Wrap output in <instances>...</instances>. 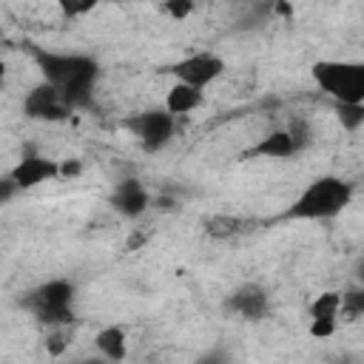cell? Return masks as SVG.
I'll list each match as a JSON object with an SVG mask.
<instances>
[{
    "mask_svg": "<svg viewBox=\"0 0 364 364\" xmlns=\"http://www.w3.org/2000/svg\"><path fill=\"white\" fill-rule=\"evenodd\" d=\"M31 60L37 63L40 74L46 82L57 85L71 108H88L91 105V91L100 77V63L88 54H60V51H46L37 43H26Z\"/></svg>",
    "mask_w": 364,
    "mask_h": 364,
    "instance_id": "cell-1",
    "label": "cell"
},
{
    "mask_svg": "<svg viewBox=\"0 0 364 364\" xmlns=\"http://www.w3.org/2000/svg\"><path fill=\"white\" fill-rule=\"evenodd\" d=\"M193 0H162L159 3V11L168 14L171 20H188L193 14Z\"/></svg>",
    "mask_w": 364,
    "mask_h": 364,
    "instance_id": "cell-19",
    "label": "cell"
},
{
    "mask_svg": "<svg viewBox=\"0 0 364 364\" xmlns=\"http://www.w3.org/2000/svg\"><path fill=\"white\" fill-rule=\"evenodd\" d=\"M336 119L344 131H358L364 125V102H336Z\"/></svg>",
    "mask_w": 364,
    "mask_h": 364,
    "instance_id": "cell-17",
    "label": "cell"
},
{
    "mask_svg": "<svg viewBox=\"0 0 364 364\" xmlns=\"http://www.w3.org/2000/svg\"><path fill=\"white\" fill-rule=\"evenodd\" d=\"M57 6H60V11L65 14V17H82V14H88L91 9H97L102 0H54Z\"/></svg>",
    "mask_w": 364,
    "mask_h": 364,
    "instance_id": "cell-20",
    "label": "cell"
},
{
    "mask_svg": "<svg viewBox=\"0 0 364 364\" xmlns=\"http://www.w3.org/2000/svg\"><path fill=\"white\" fill-rule=\"evenodd\" d=\"M71 111L74 108L65 100V94L46 80L23 97V117L37 119V122H65L71 117Z\"/></svg>",
    "mask_w": 364,
    "mask_h": 364,
    "instance_id": "cell-6",
    "label": "cell"
},
{
    "mask_svg": "<svg viewBox=\"0 0 364 364\" xmlns=\"http://www.w3.org/2000/svg\"><path fill=\"white\" fill-rule=\"evenodd\" d=\"M145 239H148L145 233H134V236L128 239V250H134V247H142V245H145Z\"/></svg>",
    "mask_w": 364,
    "mask_h": 364,
    "instance_id": "cell-25",
    "label": "cell"
},
{
    "mask_svg": "<svg viewBox=\"0 0 364 364\" xmlns=\"http://www.w3.org/2000/svg\"><path fill=\"white\" fill-rule=\"evenodd\" d=\"M338 310H341L338 290H324L310 301V318H338Z\"/></svg>",
    "mask_w": 364,
    "mask_h": 364,
    "instance_id": "cell-15",
    "label": "cell"
},
{
    "mask_svg": "<svg viewBox=\"0 0 364 364\" xmlns=\"http://www.w3.org/2000/svg\"><path fill=\"white\" fill-rule=\"evenodd\" d=\"M108 202H111V208H114L119 216L136 219V216H142V213L148 210L151 196H148L145 185H142L136 176H128V179L117 182V188H114V193H111Z\"/></svg>",
    "mask_w": 364,
    "mask_h": 364,
    "instance_id": "cell-10",
    "label": "cell"
},
{
    "mask_svg": "<svg viewBox=\"0 0 364 364\" xmlns=\"http://www.w3.org/2000/svg\"><path fill=\"white\" fill-rule=\"evenodd\" d=\"M94 344L97 350L108 358V361H122L128 355V338H125V330L122 327H102L97 336H94Z\"/></svg>",
    "mask_w": 364,
    "mask_h": 364,
    "instance_id": "cell-14",
    "label": "cell"
},
{
    "mask_svg": "<svg viewBox=\"0 0 364 364\" xmlns=\"http://www.w3.org/2000/svg\"><path fill=\"white\" fill-rule=\"evenodd\" d=\"M287 134L293 136L299 154H301L304 148L313 145V131H310V122H307L304 117H290V122H287Z\"/></svg>",
    "mask_w": 364,
    "mask_h": 364,
    "instance_id": "cell-18",
    "label": "cell"
},
{
    "mask_svg": "<svg viewBox=\"0 0 364 364\" xmlns=\"http://www.w3.org/2000/svg\"><path fill=\"white\" fill-rule=\"evenodd\" d=\"M316 85L336 102H364V63L318 60L310 68Z\"/></svg>",
    "mask_w": 364,
    "mask_h": 364,
    "instance_id": "cell-4",
    "label": "cell"
},
{
    "mask_svg": "<svg viewBox=\"0 0 364 364\" xmlns=\"http://www.w3.org/2000/svg\"><path fill=\"white\" fill-rule=\"evenodd\" d=\"M222 71H225V60L213 51H199V54H191V57L168 65V74H173L182 82H191L196 88L210 85L213 80L222 77Z\"/></svg>",
    "mask_w": 364,
    "mask_h": 364,
    "instance_id": "cell-7",
    "label": "cell"
},
{
    "mask_svg": "<svg viewBox=\"0 0 364 364\" xmlns=\"http://www.w3.org/2000/svg\"><path fill=\"white\" fill-rule=\"evenodd\" d=\"M199 102H202V88H196V85H191V82H182V80H176L171 88H168V97H165V108L171 111V114H191L193 108H199Z\"/></svg>",
    "mask_w": 364,
    "mask_h": 364,
    "instance_id": "cell-13",
    "label": "cell"
},
{
    "mask_svg": "<svg viewBox=\"0 0 364 364\" xmlns=\"http://www.w3.org/2000/svg\"><path fill=\"white\" fill-rule=\"evenodd\" d=\"M338 327V318H310V336L313 338H327Z\"/></svg>",
    "mask_w": 364,
    "mask_h": 364,
    "instance_id": "cell-21",
    "label": "cell"
},
{
    "mask_svg": "<svg viewBox=\"0 0 364 364\" xmlns=\"http://www.w3.org/2000/svg\"><path fill=\"white\" fill-rule=\"evenodd\" d=\"M361 20H364V14H361Z\"/></svg>",
    "mask_w": 364,
    "mask_h": 364,
    "instance_id": "cell-27",
    "label": "cell"
},
{
    "mask_svg": "<svg viewBox=\"0 0 364 364\" xmlns=\"http://www.w3.org/2000/svg\"><path fill=\"white\" fill-rule=\"evenodd\" d=\"M338 316L344 321H355L358 316H364V284L350 287V290L341 293V310H338Z\"/></svg>",
    "mask_w": 364,
    "mask_h": 364,
    "instance_id": "cell-16",
    "label": "cell"
},
{
    "mask_svg": "<svg viewBox=\"0 0 364 364\" xmlns=\"http://www.w3.org/2000/svg\"><path fill=\"white\" fill-rule=\"evenodd\" d=\"M26 310L46 327H65L74 321V284L68 279H51L28 290L23 299Z\"/></svg>",
    "mask_w": 364,
    "mask_h": 364,
    "instance_id": "cell-3",
    "label": "cell"
},
{
    "mask_svg": "<svg viewBox=\"0 0 364 364\" xmlns=\"http://www.w3.org/2000/svg\"><path fill=\"white\" fill-rule=\"evenodd\" d=\"M82 173V162L80 159H65L60 162V176L63 179H71V176H80Z\"/></svg>",
    "mask_w": 364,
    "mask_h": 364,
    "instance_id": "cell-24",
    "label": "cell"
},
{
    "mask_svg": "<svg viewBox=\"0 0 364 364\" xmlns=\"http://www.w3.org/2000/svg\"><path fill=\"white\" fill-rule=\"evenodd\" d=\"M293 154H299L293 136L287 134V128H279V131L264 134L259 142H253V145L242 154V159H287V156H293Z\"/></svg>",
    "mask_w": 364,
    "mask_h": 364,
    "instance_id": "cell-11",
    "label": "cell"
},
{
    "mask_svg": "<svg viewBox=\"0 0 364 364\" xmlns=\"http://www.w3.org/2000/svg\"><path fill=\"white\" fill-rule=\"evenodd\" d=\"M225 310L239 316L242 321H262L270 310V299H267V290L256 282H247V284H239L228 299H225Z\"/></svg>",
    "mask_w": 364,
    "mask_h": 364,
    "instance_id": "cell-8",
    "label": "cell"
},
{
    "mask_svg": "<svg viewBox=\"0 0 364 364\" xmlns=\"http://www.w3.org/2000/svg\"><path fill=\"white\" fill-rule=\"evenodd\" d=\"M358 279H361V284H364V262L358 264Z\"/></svg>",
    "mask_w": 364,
    "mask_h": 364,
    "instance_id": "cell-26",
    "label": "cell"
},
{
    "mask_svg": "<svg viewBox=\"0 0 364 364\" xmlns=\"http://www.w3.org/2000/svg\"><path fill=\"white\" fill-rule=\"evenodd\" d=\"M353 199V185L341 176L324 173L316 176L296 202L282 213V219H333L338 216Z\"/></svg>",
    "mask_w": 364,
    "mask_h": 364,
    "instance_id": "cell-2",
    "label": "cell"
},
{
    "mask_svg": "<svg viewBox=\"0 0 364 364\" xmlns=\"http://www.w3.org/2000/svg\"><path fill=\"white\" fill-rule=\"evenodd\" d=\"M65 347H68V338H65L63 327H54V330L48 333V338H46V350H48L51 355H60Z\"/></svg>",
    "mask_w": 364,
    "mask_h": 364,
    "instance_id": "cell-22",
    "label": "cell"
},
{
    "mask_svg": "<svg viewBox=\"0 0 364 364\" xmlns=\"http://www.w3.org/2000/svg\"><path fill=\"white\" fill-rule=\"evenodd\" d=\"M9 176L17 182L20 191H28V188H37L43 182H51L60 176V162L57 159H46V156H37V154H26L11 171Z\"/></svg>",
    "mask_w": 364,
    "mask_h": 364,
    "instance_id": "cell-9",
    "label": "cell"
},
{
    "mask_svg": "<svg viewBox=\"0 0 364 364\" xmlns=\"http://www.w3.org/2000/svg\"><path fill=\"white\" fill-rule=\"evenodd\" d=\"M17 191H20V188H17V182H14V179L6 173V176L0 179V205H6V202H9V199L17 193Z\"/></svg>",
    "mask_w": 364,
    "mask_h": 364,
    "instance_id": "cell-23",
    "label": "cell"
},
{
    "mask_svg": "<svg viewBox=\"0 0 364 364\" xmlns=\"http://www.w3.org/2000/svg\"><path fill=\"white\" fill-rule=\"evenodd\" d=\"M125 128L136 136V142L145 154H156L171 142L173 128H176V114H171L168 108H151L136 117H128Z\"/></svg>",
    "mask_w": 364,
    "mask_h": 364,
    "instance_id": "cell-5",
    "label": "cell"
},
{
    "mask_svg": "<svg viewBox=\"0 0 364 364\" xmlns=\"http://www.w3.org/2000/svg\"><path fill=\"white\" fill-rule=\"evenodd\" d=\"M259 222L256 219H247V216H233V213H213L202 222L205 233L210 239H236V236H245L256 228Z\"/></svg>",
    "mask_w": 364,
    "mask_h": 364,
    "instance_id": "cell-12",
    "label": "cell"
}]
</instances>
